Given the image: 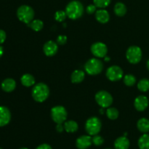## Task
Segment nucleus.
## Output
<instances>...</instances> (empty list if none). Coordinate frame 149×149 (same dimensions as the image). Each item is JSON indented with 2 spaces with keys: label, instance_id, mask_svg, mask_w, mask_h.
Segmentation results:
<instances>
[{
  "label": "nucleus",
  "instance_id": "obj_3",
  "mask_svg": "<svg viewBox=\"0 0 149 149\" xmlns=\"http://www.w3.org/2000/svg\"><path fill=\"white\" fill-rule=\"evenodd\" d=\"M84 69L89 75H97L103 71V64L98 58H91L85 63Z\"/></svg>",
  "mask_w": 149,
  "mask_h": 149
},
{
  "label": "nucleus",
  "instance_id": "obj_33",
  "mask_svg": "<svg viewBox=\"0 0 149 149\" xmlns=\"http://www.w3.org/2000/svg\"><path fill=\"white\" fill-rule=\"evenodd\" d=\"M6 37H7V35H6L5 31L0 29V45L4 43L6 39Z\"/></svg>",
  "mask_w": 149,
  "mask_h": 149
},
{
  "label": "nucleus",
  "instance_id": "obj_23",
  "mask_svg": "<svg viewBox=\"0 0 149 149\" xmlns=\"http://www.w3.org/2000/svg\"><path fill=\"white\" fill-rule=\"evenodd\" d=\"M138 146L140 149H149V135L144 133L138 140Z\"/></svg>",
  "mask_w": 149,
  "mask_h": 149
},
{
  "label": "nucleus",
  "instance_id": "obj_32",
  "mask_svg": "<svg viewBox=\"0 0 149 149\" xmlns=\"http://www.w3.org/2000/svg\"><path fill=\"white\" fill-rule=\"evenodd\" d=\"M96 8H97V7L95 4H90L87 7L86 10H87V13L88 14H93L95 12H96Z\"/></svg>",
  "mask_w": 149,
  "mask_h": 149
},
{
  "label": "nucleus",
  "instance_id": "obj_13",
  "mask_svg": "<svg viewBox=\"0 0 149 149\" xmlns=\"http://www.w3.org/2000/svg\"><path fill=\"white\" fill-rule=\"evenodd\" d=\"M11 119V113L5 106H0V127L8 125Z\"/></svg>",
  "mask_w": 149,
  "mask_h": 149
},
{
  "label": "nucleus",
  "instance_id": "obj_14",
  "mask_svg": "<svg viewBox=\"0 0 149 149\" xmlns=\"http://www.w3.org/2000/svg\"><path fill=\"white\" fill-rule=\"evenodd\" d=\"M134 106L138 111H143L148 106V99L144 95H140L135 98Z\"/></svg>",
  "mask_w": 149,
  "mask_h": 149
},
{
  "label": "nucleus",
  "instance_id": "obj_16",
  "mask_svg": "<svg viewBox=\"0 0 149 149\" xmlns=\"http://www.w3.org/2000/svg\"><path fill=\"white\" fill-rule=\"evenodd\" d=\"M130 143L129 139L125 136L118 138L114 142L115 149H129Z\"/></svg>",
  "mask_w": 149,
  "mask_h": 149
},
{
  "label": "nucleus",
  "instance_id": "obj_5",
  "mask_svg": "<svg viewBox=\"0 0 149 149\" xmlns=\"http://www.w3.org/2000/svg\"><path fill=\"white\" fill-rule=\"evenodd\" d=\"M102 124L97 117L93 116L87 119L85 124V130L89 135H97L100 132Z\"/></svg>",
  "mask_w": 149,
  "mask_h": 149
},
{
  "label": "nucleus",
  "instance_id": "obj_30",
  "mask_svg": "<svg viewBox=\"0 0 149 149\" xmlns=\"http://www.w3.org/2000/svg\"><path fill=\"white\" fill-rule=\"evenodd\" d=\"M92 141H93V143L95 146H100L104 143V139L103 138V137L95 135H93V137L92 138Z\"/></svg>",
  "mask_w": 149,
  "mask_h": 149
},
{
  "label": "nucleus",
  "instance_id": "obj_41",
  "mask_svg": "<svg viewBox=\"0 0 149 149\" xmlns=\"http://www.w3.org/2000/svg\"><path fill=\"white\" fill-rule=\"evenodd\" d=\"M0 149H2V148H0Z\"/></svg>",
  "mask_w": 149,
  "mask_h": 149
},
{
  "label": "nucleus",
  "instance_id": "obj_35",
  "mask_svg": "<svg viewBox=\"0 0 149 149\" xmlns=\"http://www.w3.org/2000/svg\"><path fill=\"white\" fill-rule=\"evenodd\" d=\"M64 130V126L63 127L62 124H57L56 126V130L58 132H62Z\"/></svg>",
  "mask_w": 149,
  "mask_h": 149
},
{
  "label": "nucleus",
  "instance_id": "obj_27",
  "mask_svg": "<svg viewBox=\"0 0 149 149\" xmlns=\"http://www.w3.org/2000/svg\"><path fill=\"white\" fill-rule=\"evenodd\" d=\"M135 82H136V78L132 74H127L124 77V83L126 86L131 87V86L134 85Z\"/></svg>",
  "mask_w": 149,
  "mask_h": 149
},
{
  "label": "nucleus",
  "instance_id": "obj_20",
  "mask_svg": "<svg viewBox=\"0 0 149 149\" xmlns=\"http://www.w3.org/2000/svg\"><path fill=\"white\" fill-rule=\"evenodd\" d=\"M78 124H77L75 121L69 120L65 121V122H64V130H65L67 132H69V133L75 132L78 130Z\"/></svg>",
  "mask_w": 149,
  "mask_h": 149
},
{
  "label": "nucleus",
  "instance_id": "obj_17",
  "mask_svg": "<svg viewBox=\"0 0 149 149\" xmlns=\"http://www.w3.org/2000/svg\"><path fill=\"white\" fill-rule=\"evenodd\" d=\"M16 87V82L13 79H6L1 83V89L6 93L13 92Z\"/></svg>",
  "mask_w": 149,
  "mask_h": 149
},
{
  "label": "nucleus",
  "instance_id": "obj_11",
  "mask_svg": "<svg viewBox=\"0 0 149 149\" xmlns=\"http://www.w3.org/2000/svg\"><path fill=\"white\" fill-rule=\"evenodd\" d=\"M93 144L90 135H81L76 141V146L79 149H87Z\"/></svg>",
  "mask_w": 149,
  "mask_h": 149
},
{
  "label": "nucleus",
  "instance_id": "obj_28",
  "mask_svg": "<svg viewBox=\"0 0 149 149\" xmlns=\"http://www.w3.org/2000/svg\"><path fill=\"white\" fill-rule=\"evenodd\" d=\"M67 17V15L65 11H63V10H59L57 11L55 14V20L58 22H63L65 20Z\"/></svg>",
  "mask_w": 149,
  "mask_h": 149
},
{
  "label": "nucleus",
  "instance_id": "obj_21",
  "mask_svg": "<svg viewBox=\"0 0 149 149\" xmlns=\"http://www.w3.org/2000/svg\"><path fill=\"white\" fill-rule=\"evenodd\" d=\"M22 84L25 87H31L35 83V79L31 74H26L22 76L21 79H20Z\"/></svg>",
  "mask_w": 149,
  "mask_h": 149
},
{
  "label": "nucleus",
  "instance_id": "obj_15",
  "mask_svg": "<svg viewBox=\"0 0 149 149\" xmlns=\"http://www.w3.org/2000/svg\"><path fill=\"white\" fill-rule=\"evenodd\" d=\"M95 18L99 23H106L110 20V15L107 10L100 9L95 12Z\"/></svg>",
  "mask_w": 149,
  "mask_h": 149
},
{
  "label": "nucleus",
  "instance_id": "obj_2",
  "mask_svg": "<svg viewBox=\"0 0 149 149\" xmlns=\"http://www.w3.org/2000/svg\"><path fill=\"white\" fill-rule=\"evenodd\" d=\"M49 95V89L47 84L39 83L33 87L32 90V97L39 103H42L48 98Z\"/></svg>",
  "mask_w": 149,
  "mask_h": 149
},
{
  "label": "nucleus",
  "instance_id": "obj_7",
  "mask_svg": "<svg viewBox=\"0 0 149 149\" xmlns=\"http://www.w3.org/2000/svg\"><path fill=\"white\" fill-rule=\"evenodd\" d=\"M127 61L132 64H137L142 59V51L138 46H131L127 49L126 52Z\"/></svg>",
  "mask_w": 149,
  "mask_h": 149
},
{
  "label": "nucleus",
  "instance_id": "obj_6",
  "mask_svg": "<svg viewBox=\"0 0 149 149\" xmlns=\"http://www.w3.org/2000/svg\"><path fill=\"white\" fill-rule=\"evenodd\" d=\"M68 113L63 106H57L51 109V117L56 124H63L67 119Z\"/></svg>",
  "mask_w": 149,
  "mask_h": 149
},
{
  "label": "nucleus",
  "instance_id": "obj_18",
  "mask_svg": "<svg viewBox=\"0 0 149 149\" xmlns=\"http://www.w3.org/2000/svg\"><path fill=\"white\" fill-rule=\"evenodd\" d=\"M84 77H85V74L84 71L81 70H75L71 74V80L72 83L78 84L84 79Z\"/></svg>",
  "mask_w": 149,
  "mask_h": 149
},
{
  "label": "nucleus",
  "instance_id": "obj_9",
  "mask_svg": "<svg viewBox=\"0 0 149 149\" xmlns=\"http://www.w3.org/2000/svg\"><path fill=\"white\" fill-rule=\"evenodd\" d=\"M106 77L111 81H116L120 80L123 77V71L117 65H112L106 71Z\"/></svg>",
  "mask_w": 149,
  "mask_h": 149
},
{
  "label": "nucleus",
  "instance_id": "obj_25",
  "mask_svg": "<svg viewBox=\"0 0 149 149\" xmlns=\"http://www.w3.org/2000/svg\"><path fill=\"white\" fill-rule=\"evenodd\" d=\"M138 88L141 92H147L149 90V80L148 79H143L140 80L138 84Z\"/></svg>",
  "mask_w": 149,
  "mask_h": 149
},
{
  "label": "nucleus",
  "instance_id": "obj_1",
  "mask_svg": "<svg viewBox=\"0 0 149 149\" xmlns=\"http://www.w3.org/2000/svg\"><path fill=\"white\" fill-rule=\"evenodd\" d=\"M67 17L72 20H77L82 16L84 13V7L80 1L74 0L67 4L65 7Z\"/></svg>",
  "mask_w": 149,
  "mask_h": 149
},
{
  "label": "nucleus",
  "instance_id": "obj_24",
  "mask_svg": "<svg viewBox=\"0 0 149 149\" xmlns=\"http://www.w3.org/2000/svg\"><path fill=\"white\" fill-rule=\"evenodd\" d=\"M32 30L35 31H39L42 30L44 27V23L42 20H33L31 23H29V24H27Z\"/></svg>",
  "mask_w": 149,
  "mask_h": 149
},
{
  "label": "nucleus",
  "instance_id": "obj_26",
  "mask_svg": "<svg viewBox=\"0 0 149 149\" xmlns=\"http://www.w3.org/2000/svg\"><path fill=\"white\" fill-rule=\"evenodd\" d=\"M106 115L109 119L114 120V119H117L119 116V111L117 109H114V108H109L106 110Z\"/></svg>",
  "mask_w": 149,
  "mask_h": 149
},
{
  "label": "nucleus",
  "instance_id": "obj_36",
  "mask_svg": "<svg viewBox=\"0 0 149 149\" xmlns=\"http://www.w3.org/2000/svg\"><path fill=\"white\" fill-rule=\"evenodd\" d=\"M3 52H4V50H3V47L1 46H0V58L2 56Z\"/></svg>",
  "mask_w": 149,
  "mask_h": 149
},
{
  "label": "nucleus",
  "instance_id": "obj_12",
  "mask_svg": "<svg viewBox=\"0 0 149 149\" xmlns=\"http://www.w3.org/2000/svg\"><path fill=\"white\" fill-rule=\"evenodd\" d=\"M58 50V44L53 41H48L43 47L44 53L48 57H52L57 53Z\"/></svg>",
  "mask_w": 149,
  "mask_h": 149
},
{
  "label": "nucleus",
  "instance_id": "obj_39",
  "mask_svg": "<svg viewBox=\"0 0 149 149\" xmlns=\"http://www.w3.org/2000/svg\"><path fill=\"white\" fill-rule=\"evenodd\" d=\"M20 149H29V148H20Z\"/></svg>",
  "mask_w": 149,
  "mask_h": 149
},
{
  "label": "nucleus",
  "instance_id": "obj_29",
  "mask_svg": "<svg viewBox=\"0 0 149 149\" xmlns=\"http://www.w3.org/2000/svg\"><path fill=\"white\" fill-rule=\"evenodd\" d=\"M93 1L96 7L103 9L109 5L111 0H93Z\"/></svg>",
  "mask_w": 149,
  "mask_h": 149
},
{
  "label": "nucleus",
  "instance_id": "obj_37",
  "mask_svg": "<svg viewBox=\"0 0 149 149\" xmlns=\"http://www.w3.org/2000/svg\"><path fill=\"white\" fill-rule=\"evenodd\" d=\"M105 61H110V58H108V57H105Z\"/></svg>",
  "mask_w": 149,
  "mask_h": 149
},
{
  "label": "nucleus",
  "instance_id": "obj_8",
  "mask_svg": "<svg viewBox=\"0 0 149 149\" xmlns=\"http://www.w3.org/2000/svg\"><path fill=\"white\" fill-rule=\"evenodd\" d=\"M95 100L102 108H109L113 103L111 95L106 91H99L95 95Z\"/></svg>",
  "mask_w": 149,
  "mask_h": 149
},
{
  "label": "nucleus",
  "instance_id": "obj_31",
  "mask_svg": "<svg viewBox=\"0 0 149 149\" xmlns=\"http://www.w3.org/2000/svg\"><path fill=\"white\" fill-rule=\"evenodd\" d=\"M67 42V37L65 35H59L57 38V44L59 45H64Z\"/></svg>",
  "mask_w": 149,
  "mask_h": 149
},
{
  "label": "nucleus",
  "instance_id": "obj_22",
  "mask_svg": "<svg viewBox=\"0 0 149 149\" xmlns=\"http://www.w3.org/2000/svg\"><path fill=\"white\" fill-rule=\"evenodd\" d=\"M114 13L119 17H122L127 13V7L122 2H118L114 6Z\"/></svg>",
  "mask_w": 149,
  "mask_h": 149
},
{
  "label": "nucleus",
  "instance_id": "obj_34",
  "mask_svg": "<svg viewBox=\"0 0 149 149\" xmlns=\"http://www.w3.org/2000/svg\"><path fill=\"white\" fill-rule=\"evenodd\" d=\"M36 149H52V147L49 145V144L47 143H43L39 145V146L36 147Z\"/></svg>",
  "mask_w": 149,
  "mask_h": 149
},
{
  "label": "nucleus",
  "instance_id": "obj_38",
  "mask_svg": "<svg viewBox=\"0 0 149 149\" xmlns=\"http://www.w3.org/2000/svg\"><path fill=\"white\" fill-rule=\"evenodd\" d=\"M147 68H148V69L149 70V60L147 61Z\"/></svg>",
  "mask_w": 149,
  "mask_h": 149
},
{
  "label": "nucleus",
  "instance_id": "obj_10",
  "mask_svg": "<svg viewBox=\"0 0 149 149\" xmlns=\"http://www.w3.org/2000/svg\"><path fill=\"white\" fill-rule=\"evenodd\" d=\"M91 52L97 58H105L107 55V46L103 42H95L91 46Z\"/></svg>",
  "mask_w": 149,
  "mask_h": 149
},
{
  "label": "nucleus",
  "instance_id": "obj_4",
  "mask_svg": "<svg viewBox=\"0 0 149 149\" xmlns=\"http://www.w3.org/2000/svg\"><path fill=\"white\" fill-rule=\"evenodd\" d=\"M17 16L20 21L26 23V24H29L33 20L34 11L30 6L22 5L17 9Z\"/></svg>",
  "mask_w": 149,
  "mask_h": 149
},
{
  "label": "nucleus",
  "instance_id": "obj_19",
  "mask_svg": "<svg viewBox=\"0 0 149 149\" xmlns=\"http://www.w3.org/2000/svg\"><path fill=\"white\" fill-rule=\"evenodd\" d=\"M137 127L140 132L143 133H147L149 132V120L146 118H142L139 119L137 123Z\"/></svg>",
  "mask_w": 149,
  "mask_h": 149
},
{
  "label": "nucleus",
  "instance_id": "obj_40",
  "mask_svg": "<svg viewBox=\"0 0 149 149\" xmlns=\"http://www.w3.org/2000/svg\"><path fill=\"white\" fill-rule=\"evenodd\" d=\"M106 149H111V148H106Z\"/></svg>",
  "mask_w": 149,
  "mask_h": 149
}]
</instances>
